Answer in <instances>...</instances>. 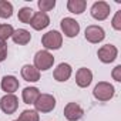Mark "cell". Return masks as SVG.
I'll list each match as a JSON object with an SVG mask.
<instances>
[{"label":"cell","instance_id":"obj_1","mask_svg":"<svg viewBox=\"0 0 121 121\" xmlns=\"http://www.w3.org/2000/svg\"><path fill=\"white\" fill-rule=\"evenodd\" d=\"M53 63H54V57L47 50L37 51L34 56V67L37 70H48L51 69Z\"/></svg>","mask_w":121,"mask_h":121},{"label":"cell","instance_id":"obj_2","mask_svg":"<svg viewBox=\"0 0 121 121\" xmlns=\"http://www.w3.org/2000/svg\"><path fill=\"white\" fill-rule=\"evenodd\" d=\"M94 97L100 101H108L110 98L114 97V87L110 84V83H98L95 87H94V91H93Z\"/></svg>","mask_w":121,"mask_h":121},{"label":"cell","instance_id":"obj_3","mask_svg":"<svg viewBox=\"0 0 121 121\" xmlns=\"http://www.w3.org/2000/svg\"><path fill=\"white\" fill-rule=\"evenodd\" d=\"M34 107L40 112H50L56 107V98L50 94H40L34 103Z\"/></svg>","mask_w":121,"mask_h":121},{"label":"cell","instance_id":"obj_4","mask_svg":"<svg viewBox=\"0 0 121 121\" xmlns=\"http://www.w3.org/2000/svg\"><path fill=\"white\" fill-rule=\"evenodd\" d=\"M41 43L46 48H53V50H57L61 47V43H63V37L58 31L56 30H51L48 33H46L41 39Z\"/></svg>","mask_w":121,"mask_h":121},{"label":"cell","instance_id":"obj_5","mask_svg":"<svg viewBox=\"0 0 121 121\" xmlns=\"http://www.w3.org/2000/svg\"><path fill=\"white\" fill-rule=\"evenodd\" d=\"M17 107H19V100L13 94H6L0 100V108L6 114H13L17 110Z\"/></svg>","mask_w":121,"mask_h":121},{"label":"cell","instance_id":"obj_6","mask_svg":"<svg viewBox=\"0 0 121 121\" xmlns=\"http://www.w3.org/2000/svg\"><path fill=\"white\" fill-rule=\"evenodd\" d=\"M61 30L67 37H76L80 31V24L71 17H64L61 20Z\"/></svg>","mask_w":121,"mask_h":121},{"label":"cell","instance_id":"obj_7","mask_svg":"<svg viewBox=\"0 0 121 121\" xmlns=\"http://www.w3.org/2000/svg\"><path fill=\"white\" fill-rule=\"evenodd\" d=\"M97 54H98V58L101 60L103 63H111V61H114L115 57H117V48L112 44H105V46H103L98 50Z\"/></svg>","mask_w":121,"mask_h":121},{"label":"cell","instance_id":"obj_8","mask_svg":"<svg viewBox=\"0 0 121 121\" xmlns=\"http://www.w3.org/2000/svg\"><path fill=\"white\" fill-rule=\"evenodd\" d=\"M110 14V6L105 2H97L91 7V16L95 20H104Z\"/></svg>","mask_w":121,"mask_h":121},{"label":"cell","instance_id":"obj_9","mask_svg":"<svg viewBox=\"0 0 121 121\" xmlns=\"http://www.w3.org/2000/svg\"><path fill=\"white\" fill-rule=\"evenodd\" d=\"M104 37H105V33L100 26H88L86 29V39L90 43H100L104 40Z\"/></svg>","mask_w":121,"mask_h":121},{"label":"cell","instance_id":"obj_10","mask_svg":"<svg viewBox=\"0 0 121 121\" xmlns=\"http://www.w3.org/2000/svg\"><path fill=\"white\" fill-rule=\"evenodd\" d=\"M83 114H84V111H83V108H81L77 103H69V104L64 107V115H66V118L70 120V121H77V120H80V118L83 117Z\"/></svg>","mask_w":121,"mask_h":121},{"label":"cell","instance_id":"obj_11","mask_svg":"<svg viewBox=\"0 0 121 121\" xmlns=\"http://www.w3.org/2000/svg\"><path fill=\"white\" fill-rule=\"evenodd\" d=\"M30 24H31V27L34 30H43V29H46L50 24V19H48V16L46 13L37 12L36 14H33Z\"/></svg>","mask_w":121,"mask_h":121},{"label":"cell","instance_id":"obj_12","mask_svg":"<svg viewBox=\"0 0 121 121\" xmlns=\"http://www.w3.org/2000/svg\"><path fill=\"white\" fill-rule=\"evenodd\" d=\"M71 76V67L67 63H61L58 64L57 69L54 70V78L57 81H67Z\"/></svg>","mask_w":121,"mask_h":121},{"label":"cell","instance_id":"obj_13","mask_svg":"<svg viewBox=\"0 0 121 121\" xmlns=\"http://www.w3.org/2000/svg\"><path fill=\"white\" fill-rule=\"evenodd\" d=\"M91 80H93V73L88 70V69H80L76 74V81L80 87H88L91 84Z\"/></svg>","mask_w":121,"mask_h":121},{"label":"cell","instance_id":"obj_14","mask_svg":"<svg viewBox=\"0 0 121 121\" xmlns=\"http://www.w3.org/2000/svg\"><path fill=\"white\" fill-rule=\"evenodd\" d=\"M22 76H23V78H24L26 81H31V83L40 80V71H39L36 67L30 66V64L23 66V69H22Z\"/></svg>","mask_w":121,"mask_h":121},{"label":"cell","instance_id":"obj_15","mask_svg":"<svg viewBox=\"0 0 121 121\" xmlns=\"http://www.w3.org/2000/svg\"><path fill=\"white\" fill-rule=\"evenodd\" d=\"M2 88H3L6 93L12 94V93H14V91L19 88V80H17L16 77H13V76H6V77L2 80Z\"/></svg>","mask_w":121,"mask_h":121},{"label":"cell","instance_id":"obj_16","mask_svg":"<svg viewBox=\"0 0 121 121\" xmlns=\"http://www.w3.org/2000/svg\"><path fill=\"white\" fill-rule=\"evenodd\" d=\"M12 39H13V41L16 43V44H27L29 41H30V39H31V34L27 31V30H24V29H19V30H16L14 33H13V36H12Z\"/></svg>","mask_w":121,"mask_h":121},{"label":"cell","instance_id":"obj_17","mask_svg":"<svg viewBox=\"0 0 121 121\" xmlns=\"http://www.w3.org/2000/svg\"><path fill=\"white\" fill-rule=\"evenodd\" d=\"M39 95H40V91L36 87H27L23 90V101L26 104H34Z\"/></svg>","mask_w":121,"mask_h":121},{"label":"cell","instance_id":"obj_18","mask_svg":"<svg viewBox=\"0 0 121 121\" xmlns=\"http://www.w3.org/2000/svg\"><path fill=\"white\" fill-rule=\"evenodd\" d=\"M86 6H87L86 0H69V3H67V9L71 13H76V14L83 13Z\"/></svg>","mask_w":121,"mask_h":121},{"label":"cell","instance_id":"obj_19","mask_svg":"<svg viewBox=\"0 0 121 121\" xmlns=\"http://www.w3.org/2000/svg\"><path fill=\"white\" fill-rule=\"evenodd\" d=\"M13 14V6L12 3L6 0H0V17L2 19H9Z\"/></svg>","mask_w":121,"mask_h":121},{"label":"cell","instance_id":"obj_20","mask_svg":"<svg viewBox=\"0 0 121 121\" xmlns=\"http://www.w3.org/2000/svg\"><path fill=\"white\" fill-rule=\"evenodd\" d=\"M17 121H39V114L34 110H24Z\"/></svg>","mask_w":121,"mask_h":121},{"label":"cell","instance_id":"obj_21","mask_svg":"<svg viewBox=\"0 0 121 121\" xmlns=\"http://www.w3.org/2000/svg\"><path fill=\"white\" fill-rule=\"evenodd\" d=\"M31 17H33V10H31L30 7H23V9H20V12H19V20H20V22L30 24Z\"/></svg>","mask_w":121,"mask_h":121},{"label":"cell","instance_id":"obj_22","mask_svg":"<svg viewBox=\"0 0 121 121\" xmlns=\"http://www.w3.org/2000/svg\"><path fill=\"white\" fill-rule=\"evenodd\" d=\"M14 33L13 27L10 24H0V41H4L9 37H12Z\"/></svg>","mask_w":121,"mask_h":121},{"label":"cell","instance_id":"obj_23","mask_svg":"<svg viewBox=\"0 0 121 121\" xmlns=\"http://www.w3.org/2000/svg\"><path fill=\"white\" fill-rule=\"evenodd\" d=\"M54 6H56V2H54V0H40V2H39V9H40L41 13L50 12Z\"/></svg>","mask_w":121,"mask_h":121},{"label":"cell","instance_id":"obj_24","mask_svg":"<svg viewBox=\"0 0 121 121\" xmlns=\"http://www.w3.org/2000/svg\"><path fill=\"white\" fill-rule=\"evenodd\" d=\"M6 57H7V44L4 41H0V63L4 61Z\"/></svg>","mask_w":121,"mask_h":121},{"label":"cell","instance_id":"obj_25","mask_svg":"<svg viewBox=\"0 0 121 121\" xmlns=\"http://www.w3.org/2000/svg\"><path fill=\"white\" fill-rule=\"evenodd\" d=\"M112 27H114L115 30H120V29H121V10L115 13V16H114V19H112Z\"/></svg>","mask_w":121,"mask_h":121},{"label":"cell","instance_id":"obj_26","mask_svg":"<svg viewBox=\"0 0 121 121\" xmlns=\"http://www.w3.org/2000/svg\"><path fill=\"white\" fill-rule=\"evenodd\" d=\"M112 77L115 81H121V66H117L112 71Z\"/></svg>","mask_w":121,"mask_h":121},{"label":"cell","instance_id":"obj_27","mask_svg":"<svg viewBox=\"0 0 121 121\" xmlns=\"http://www.w3.org/2000/svg\"><path fill=\"white\" fill-rule=\"evenodd\" d=\"M14 121H17V120H14Z\"/></svg>","mask_w":121,"mask_h":121}]
</instances>
